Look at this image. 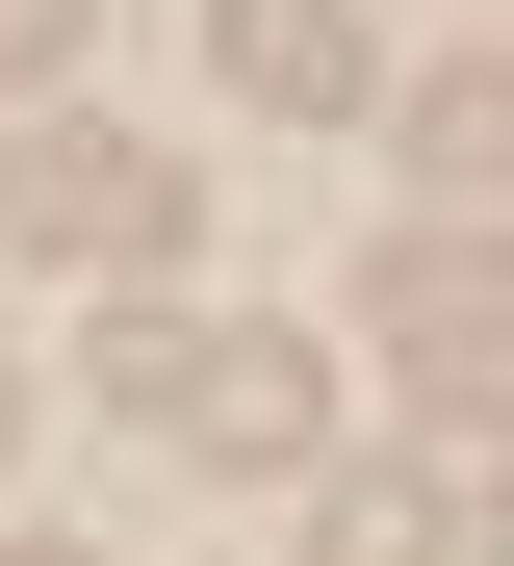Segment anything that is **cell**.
<instances>
[{
    "label": "cell",
    "mask_w": 514,
    "mask_h": 566,
    "mask_svg": "<svg viewBox=\"0 0 514 566\" xmlns=\"http://www.w3.org/2000/svg\"><path fill=\"white\" fill-rule=\"evenodd\" d=\"M0 232H27V258H103V283H129V258L180 232V155H129V129L27 104V129H0Z\"/></svg>",
    "instance_id": "obj_2"
},
{
    "label": "cell",
    "mask_w": 514,
    "mask_h": 566,
    "mask_svg": "<svg viewBox=\"0 0 514 566\" xmlns=\"http://www.w3.org/2000/svg\"><path fill=\"white\" fill-rule=\"evenodd\" d=\"M0 566H77V541H27V515H0Z\"/></svg>",
    "instance_id": "obj_9"
},
{
    "label": "cell",
    "mask_w": 514,
    "mask_h": 566,
    "mask_svg": "<svg viewBox=\"0 0 514 566\" xmlns=\"http://www.w3.org/2000/svg\"><path fill=\"white\" fill-rule=\"evenodd\" d=\"M155 438H180V463H335V360H308L283 310H206V360H180Z\"/></svg>",
    "instance_id": "obj_3"
},
{
    "label": "cell",
    "mask_w": 514,
    "mask_h": 566,
    "mask_svg": "<svg viewBox=\"0 0 514 566\" xmlns=\"http://www.w3.org/2000/svg\"><path fill=\"white\" fill-rule=\"evenodd\" d=\"M0 438H27V360H0Z\"/></svg>",
    "instance_id": "obj_11"
},
{
    "label": "cell",
    "mask_w": 514,
    "mask_h": 566,
    "mask_svg": "<svg viewBox=\"0 0 514 566\" xmlns=\"http://www.w3.org/2000/svg\"><path fill=\"white\" fill-rule=\"evenodd\" d=\"M180 360H206V310L129 258V283H103V412H180Z\"/></svg>",
    "instance_id": "obj_7"
},
{
    "label": "cell",
    "mask_w": 514,
    "mask_h": 566,
    "mask_svg": "<svg viewBox=\"0 0 514 566\" xmlns=\"http://www.w3.org/2000/svg\"><path fill=\"white\" fill-rule=\"evenodd\" d=\"M411 180H438V207L514 180V52H438V77H411Z\"/></svg>",
    "instance_id": "obj_6"
},
{
    "label": "cell",
    "mask_w": 514,
    "mask_h": 566,
    "mask_svg": "<svg viewBox=\"0 0 514 566\" xmlns=\"http://www.w3.org/2000/svg\"><path fill=\"white\" fill-rule=\"evenodd\" d=\"M206 52H232V104H283V129L386 104V27H360V0H206Z\"/></svg>",
    "instance_id": "obj_4"
},
{
    "label": "cell",
    "mask_w": 514,
    "mask_h": 566,
    "mask_svg": "<svg viewBox=\"0 0 514 566\" xmlns=\"http://www.w3.org/2000/svg\"><path fill=\"white\" fill-rule=\"evenodd\" d=\"M52 27H77V0H0V104H27V77H52Z\"/></svg>",
    "instance_id": "obj_8"
},
{
    "label": "cell",
    "mask_w": 514,
    "mask_h": 566,
    "mask_svg": "<svg viewBox=\"0 0 514 566\" xmlns=\"http://www.w3.org/2000/svg\"><path fill=\"white\" fill-rule=\"evenodd\" d=\"M463 541H489V566H514V490H489V515H463Z\"/></svg>",
    "instance_id": "obj_10"
},
{
    "label": "cell",
    "mask_w": 514,
    "mask_h": 566,
    "mask_svg": "<svg viewBox=\"0 0 514 566\" xmlns=\"http://www.w3.org/2000/svg\"><path fill=\"white\" fill-rule=\"evenodd\" d=\"M308 566H463V515L411 463H308Z\"/></svg>",
    "instance_id": "obj_5"
},
{
    "label": "cell",
    "mask_w": 514,
    "mask_h": 566,
    "mask_svg": "<svg viewBox=\"0 0 514 566\" xmlns=\"http://www.w3.org/2000/svg\"><path fill=\"white\" fill-rule=\"evenodd\" d=\"M360 335H386V387H411V412H514V232L411 207V232L360 258Z\"/></svg>",
    "instance_id": "obj_1"
}]
</instances>
